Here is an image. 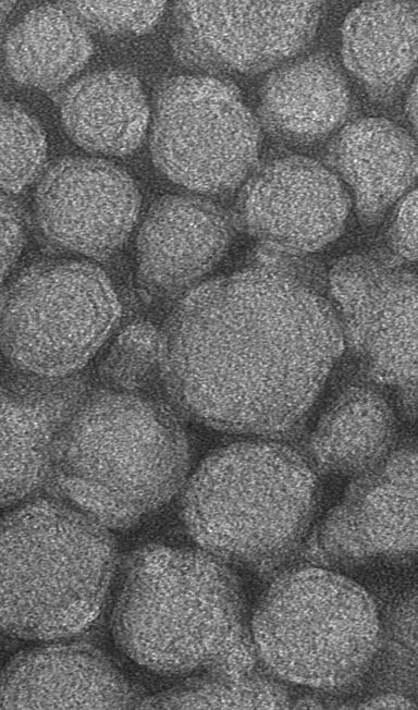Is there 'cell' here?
I'll return each mask as SVG.
<instances>
[{"label": "cell", "mask_w": 418, "mask_h": 710, "mask_svg": "<svg viewBox=\"0 0 418 710\" xmlns=\"http://www.w3.org/2000/svg\"><path fill=\"white\" fill-rule=\"evenodd\" d=\"M162 332V383L216 430L276 437L309 413L344 350L322 270L260 245L249 266L188 291Z\"/></svg>", "instance_id": "6da1fadb"}, {"label": "cell", "mask_w": 418, "mask_h": 710, "mask_svg": "<svg viewBox=\"0 0 418 710\" xmlns=\"http://www.w3.org/2000/svg\"><path fill=\"white\" fill-rule=\"evenodd\" d=\"M243 586L202 549L147 544L125 556L112 635L137 664L161 674H241L258 662Z\"/></svg>", "instance_id": "7a4b0ae2"}, {"label": "cell", "mask_w": 418, "mask_h": 710, "mask_svg": "<svg viewBox=\"0 0 418 710\" xmlns=\"http://www.w3.org/2000/svg\"><path fill=\"white\" fill-rule=\"evenodd\" d=\"M189 457L169 405L102 389L87 393L58 439L47 492L109 529H125L184 487Z\"/></svg>", "instance_id": "3957f363"}, {"label": "cell", "mask_w": 418, "mask_h": 710, "mask_svg": "<svg viewBox=\"0 0 418 710\" xmlns=\"http://www.w3.org/2000/svg\"><path fill=\"white\" fill-rule=\"evenodd\" d=\"M317 474L303 451L272 438L220 446L183 487V523L200 549L228 564L270 570L309 538Z\"/></svg>", "instance_id": "277c9868"}, {"label": "cell", "mask_w": 418, "mask_h": 710, "mask_svg": "<svg viewBox=\"0 0 418 710\" xmlns=\"http://www.w3.org/2000/svg\"><path fill=\"white\" fill-rule=\"evenodd\" d=\"M109 528L54 497L16 505L1 524V627L28 640L86 628L118 564Z\"/></svg>", "instance_id": "5b68a950"}, {"label": "cell", "mask_w": 418, "mask_h": 710, "mask_svg": "<svg viewBox=\"0 0 418 710\" xmlns=\"http://www.w3.org/2000/svg\"><path fill=\"white\" fill-rule=\"evenodd\" d=\"M261 665L275 678L334 691L362 680L377 657L374 598L339 570L309 563L276 575L251 614Z\"/></svg>", "instance_id": "8992f818"}, {"label": "cell", "mask_w": 418, "mask_h": 710, "mask_svg": "<svg viewBox=\"0 0 418 710\" xmlns=\"http://www.w3.org/2000/svg\"><path fill=\"white\" fill-rule=\"evenodd\" d=\"M120 317L119 297L100 268L73 260L39 262L3 291L2 351L22 371L70 376L103 345Z\"/></svg>", "instance_id": "52a82bcc"}, {"label": "cell", "mask_w": 418, "mask_h": 710, "mask_svg": "<svg viewBox=\"0 0 418 710\" xmlns=\"http://www.w3.org/2000/svg\"><path fill=\"white\" fill-rule=\"evenodd\" d=\"M150 149L173 182L202 194L238 187L256 166L259 126L230 83L179 76L160 88Z\"/></svg>", "instance_id": "ba28073f"}, {"label": "cell", "mask_w": 418, "mask_h": 710, "mask_svg": "<svg viewBox=\"0 0 418 710\" xmlns=\"http://www.w3.org/2000/svg\"><path fill=\"white\" fill-rule=\"evenodd\" d=\"M328 293L348 350L372 381L418 389V273L386 255L368 252L340 259Z\"/></svg>", "instance_id": "9c48e42d"}, {"label": "cell", "mask_w": 418, "mask_h": 710, "mask_svg": "<svg viewBox=\"0 0 418 710\" xmlns=\"http://www.w3.org/2000/svg\"><path fill=\"white\" fill-rule=\"evenodd\" d=\"M311 563L370 567L418 556V449L393 448L353 476L307 540Z\"/></svg>", "instance_id": "30bf717a"}, {"label": "cell", "mask_w": 418, "mask_h": 710, "mask_svg": "<svg viewBox=\"0 0 418 710\" xmlns=\"http://www.w3.org/2000/svg\"><path fill=\"white\" fill-rule=\"evenodd\" d=\"M321 9L319 1H180L172 48L190 69L261 72L310 41Z\"/></svg>", "instance_id": "8fae6325"}, {"label": "cell", "mask_w": 418, "mask_h": 710, "mask_svg": "<svg viewBox=\"0 0 418 710\" xmlns=\"http://www.w3.org/2000/svg\"><path fill=\"white\" fill-rule=\"evenodd\" d=\"M349 208V195L329 167L287 156L253 171L238 194L235 220L260 245L306 256L341 234Z\"/></svg>", "instance_id": "7c38bea8"}, {"label": "cell", "mask_w": 418, "mask_h": 710, "mask_svg": "<svg viewBox=\"0 0 418 710\" xmlns=\"http://www.w3.org/2000/svg\"><path fill=\"white\" fill-rule=\"evenodd\" d=\"M140 197L131 176L110 162L65 158L42 176L35 196L36 221L54 247L104 258L127 238Z\"/></svg>", "instance_id": "4fadbf2b"}, {"label": "cell", "mask_w": 418, "mask_h": 710, "mask_svg": "<svg viewBox=\"0 0 418 710\" xmlns=\"http://www.w3.org/2000/svg\"><path fill=\"white\" fill-rule=\"evenodd\" d=\"M73 374L44 377L12 366L1 391V505L11 507L47 492L56 443L87 395Z\"/></svg>", "instance_id": "5bb4252c"}, {"label": "cell", "mask_w": 418, "mask_h": 710, "mask_svg": "<svg viewBox=\"0 0 418 710\" xmlns=\"http://www.w3.org/2000/svg\"><path fill=\"white\" fill-rule=\"evenodd\" d=\"M142 699L100 650L56 644L13 657L1 675V709H130Z\"/></svg>", "instance_id": "9a60e30c"}, {"label": "cell", "mask_w": 418, "mask_h": 710, "mask_svg": "<svg viewBox=\"0 0 418 710\" xmlns=\"http://www.w3.org/2000/svg\"><path fill=\"white\" fill-rule=\"evenodd\" d=\"M232 237L226 212L205 198L167 196L146 215L137 237V270L150 293L192 286L222 258Z\"/></svg>", "instance_id": "2e32d148"}, {"label": "cell", "mask_w": 418, "mask_h": 710, "mask_svg": "<svg viewBox=\"0 0 418 710\" xmlns=\"http://www.w3.org/2000/svg\"><path fill=\"white\" fill-rule=\"evenodd\" d=\"M329 168L351 191L357 216L378 223L418 179V145L402 127L383 118L346 125L328 151Z\"/></svg>", "instance_id": "e0dca14e"}, {"label": "cell", "mask_w": 418, "mask_h": 710, "mask_svg": "<svg viewBox=\"0 0 418 710\" xmlns=\"http://www.w3.org/2000/svg\"><path fill=\"white\" fill-rule=\"evenodd\" d=\"M349 106L342 72L330 57L315 53L282 66L267 79L258 113L272 136L308 144L339 127Z\"/></svg>", "instance_id": "ac0fdd59"}, {"label": "cell", "mask_w": 418, "mask_h": 710, "mask_svg": "<svg viewBox=\"0 0 418 710\" xmlns=\"http://www.w3.org/2000/svg\"><path fill=\"white\" fill-rule=\"evenodd\" d=\"M396 419L374 388L352 384L321 411L303 451L318 473L355 476L393 448Z\"/></svg>", "instance_id": "d6986e66"}, {"label": "cell", "mask_w": 418, "mask_h": 710, "mask_svg": "<svg viewBox=\"0 0 418 710\" xmlns=\"http://www.w3.org/2000/svg\"><path fill=\"white\" fill-rule=\"evenodd\" d=\"M343 61L376 99L395 93L418 62V3L365 2L347 15L341 35Z\"/></svg>", "instance_id": "ffe728a7"}, {"label": "cell", "mask_w": 418, "mask_h": 710, "mask_svg": "<svg viewBox=\"0 0 418 710\" xmlns=\"http://www.w3.org/2000/svg\"><path fill=\"white\" fill-rule=\"evenodd\" d=\"M148 107L139 81L130 72L107 70L75 82L63 95L61 118L83 148L107 155L135 150L145 135Z\"/></svg>", "instance_id": "44dd1931"}, {"label": "cell", "mask_w": 418, "mask_h": 710, "mask_svg": "<svg viewBox=\"0 0 418 710\" xmlns=\"http://www.w3.org/2000/svg\"><path fill=\"white\" fill-rule=\"evenodd\" d=\"M91 52L86 26L63 3L27 13L4 45L11 77L44 90L63 84L84 66Z\"/></svg>", "instance_id": "7402d4cb"}, {"label": "cell", "mask_w": 418, "mask_h": 710, "mask_svg": "<svg viewBox=\"0 0 418 710\" xmlns=\"http://www.w3.org/2000/svg\"><path fill=\"white\" fill-rule=\"evenodd\" d=\"M255 670L241 674H200L142 699V709H287L286 688Z\"/></svg>", "instance_id": "603a6c76"}, {"label": "cell", "mask_w": 418, "mask_h": 710, "mask_svg": "<svg viewBox=\"0 0 418 710\" xmlns=\"http://www.w3.org/2000/svg\"><path fill=\"white\" fill-rule=\"evenodd\" d=\"M161 367L162 332L153 323L138 320L114 336L97 375L103 389L143 395L155 381H162Z\"/></svg>", "instance_id": "cb8c5ba5"}, {"label": "cell", "mask_w": 418, "mask_h": 710, "mask_svg": "<svg viewBox=\"0 0 418 710\" xmlns=\"http://www.w3.org/2000/svg\"><path fill=\"white\" fill-rule=\"evenodd\" d=\"M47 157L45 134L38 122L14 102L1 105V186L14 194L41 172Z\"/></svg>", "instance_id": "d4e9b609"}, {"label": "cell", "mask_w": 418, "mask_h": 710, "mask_svg": "<svg viewBox=\"0 0 418 710\" xmlns=\"http://www.w3.org/2000/svg\"><path fill=\"white\" fill-rule=\"evenodd\" d=\"M86 26L112 35H138L150 30L161 17L164 1L63 2Z\"/></svg>", "instance_id": "484cf974"}, {"label": "cell", "mask_w": 418, "mask_h": 710, "mask_svg": "<svg viewBox=\"0 0 418 710\" xmlns=\"http://www.w3.org/2000/svg\"><path fill=\"white\" fill-rule=\"evenodd\" d=\"M390 243L397 255L418 262V187L405 196L392 220Z\"/></svg>", "instance_id": "4316f807"}, {"label": "cell", "mask_w": 418, "mask_h": 710, "mask_svg": "<svg viewBox=\"0 0 418 710\" xmlns=\"http://www.w3.org/2000/svg\"><path fill=\"white\" fill-rule=\"evenodd\" d=\"M25 242V221L19 204L9 195L1 196L2 280L17 260Z\"/></svg>", "instance_id": "83f0119b"}, {"label": "cell", "mask_w": 418, "mask_h": 710, "mask_svg": "<svg viewBox=\"0 0 418 710\" xmlns=\"http://www.w3.org/2000/svg\"><path fill=\"white\" fill-rule=\"evenodd\" d=\"M358 709H416L417 705L398 693H381L373 695L357 707Z\"/></svg>", "instance_id": "f1b7e54d"}, {"label": "cell", "mask_w": 418, "mask_h": 710, "mask_svg": "<svg viewBox=\"0 0 418 710\" xmlns=\"http://www.w3.org/2000/svg\"><path fill=\"white\" fill-rule=\"evenodd\" d=\"M406 112L410 125L418 137V77L411 85L406 102Z\"/></svg>", "instance_id": "f546056e"}, {"label": "cell", "mask_w": 418, "mask_h": 710, "mask_svg": "<svg viewBox=\"0 0 418 710\" xmlns=\"http://www.w3.org/2000/svg\"><path fill=\"white\" fill-rule=\"evenodd\" d=\"M12 5H13L12 1H2L1 2V19H2V21L9 14L10 10L13 8Z\"/></svg>", "instance_id": "4dcf8cb0"}]
</instances>
